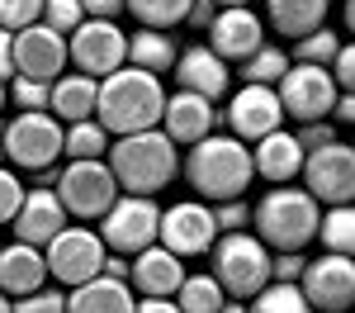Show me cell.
<instances>
[{"mask_svg":"<svg viewBox=\"0 0 355 313\" xmlns=\"http://www.w3.org/2000/svg\"><path fill=\"white\" fill-rule=\"evenodd\" d=\"M303 266H308V256H303V252H270V280L299 285Z\"/></svg>","mask_w":355,"mask_h":313,"instance_id":"41","label":"cell"},{"mask_svg":"<svg viewBox=\"0 0 355 313\" xmlns=\"http://www.w3.org/2000/svg\"><path fill=\"white\" fill-rule=\"evenodd\" d=\"M218 313H246V304H242V299H227V304H223Z\"/></svg>","mask_w":355,"mask_h":313,"instance_id":"48","label":"cell"},{"mask_svg":"<svg viewBox=\"0 0 355 313\" xmlns=\"http://www.w3.org/2000/svg\"><path fill=\"white\" fill-rule=\"evenodd\" d=\"M123 10L137 19V28H162V33H171L175 24H185L190 0H123Z\"/></svg>","mask_w":355,"mask_h":313,"instance_id":"30","label":"cell"},{"mask_svg":"<svg viewBox=\"0 0 355 313\" xmlns=\"http://www.w3.org/2000/svg\"><path fill=\"white\" fill-rule=\"evenodd\" d=\"M275 128H284V110H279L275 85H242V90H232V100H227V133L232 138L251 147V142H261Z\"/></svg>","mask_w":355,"mask_h":313,"instance_id":"15","label":"cell"},{"mask_svg":"<svg viewBox=\"0 0 355 313\" xmlns=\"http://www.w3.org/2000/svg\"><path fill=\"white\" fill-rule=\"evenodd\" d=\"M266 43V24L251 15V10H218L214 24H209V53L223 57V62H246Z\"/></svg>","mask_w":355,"mask_h":313,"instance_id":"19","label":"cell"},{"mask_svg":"<svg viewBox=\"0 0 355 313\" xmlns=\"http://www.w3.org/2000/svg\"><path fill=\"white\" fill-rule=\"evenodd\" d=\"M15 76L28 81H57L62 67H67V38L53 33L48 24H28L15 33Z\"/></svg>","mask_w":355,"mask_h":313,"instance_id":"16","label":"cell"},{"mask_svg":"<svg viewBox=\"0 0 355 313\" xmlns=\"http://www.w3.org/2000/svg\"><path fill=\"white\" fill-rule=\"evenodd\" d=\"M162 105H166L162 76H147L137 67H119L95 90V124L114 138H128V133H142V128H157Z\"/></svg>","mask_w":355,"mask_h":313,"instance_id":"1","label":"cell"},{"mask_svg":"<svg viewBox=\"0 0 355 313\" xmlns=\"http://www.w3.org/2000/svg\"><path fill=\"white\" fill-rule=\"evenodd\" d=\"M133 313H180V309H175V299H137Z\"/></svg>","mask_w":355,"mask_h":313,"instance_id":"47","label":"cell"},{"mask_svg":"<svg viewBox=\"0 0 355 313\" xmlns=\"http://www.w3.org/2000/svg\"><path fill=\"white\" fill-rule=\"evenodd\" d=\"M214 0H190V15H185V24H194V28H209L214 24Z\"/></svg>","mask_w":355,"mask_h":313,"instance_id":"45","label":"cell"},{"mask_svg":"<svg viewBox=\"0 0 355 313\" xmlns=\"http://www.w3.org/2000/svg\"><path fill=\"white\" fill-rule=\"evenodd\" d=\"M38 19H43V0H0V28L5 33H19Z\"/></svg>","mask_w":355,"mask_h":313,"instance_id":"37","label":"cell"},{"mask_svg":"<svg viewBox=\"0 0 355 313\" xmlns=\"http://www.w3.org/2000/svg\"><path fill=\"white\" fill-rule=\"evenodd\" d=\"M0 162H5V138H0Z\"/></svg>","mask_w":355,"mask_h":313,"instance_id":"52","label":"cell"},{"mask_svg":"<svg viewBox=\"0 0 355 313\" xmlns=\"http://www.w3.org/2000/svg\"><path fill=\"white\" fill-rule=\"evenodd\" d=\"M43 266H48V280H57L62 289H76V285L100 276V266H105V242H100V232H90V228H62L53 242L43 247Z\"/></svg>","mask_w":355,"mask_h":313,"instance_id":"10","label":"cell"},{"mask_svg":"<svg viewBox=\"0 0 355 313\" xmlns=\"http://www.w3.org/2000/svg\"><path fill=\"white\" fill-rule=\"evenodd\" d=\"M123 67H137L147 76L171 71L175 67V38L162 33V28H137V33H128V62Z\"/></svg>","mask_w":355,"mask_h":313,"instance_id":"27","label":"cell"},{"mask_svg":"<svg viewBox=\"0 0 355 313\" xmlns=\"http://www.w3.org/2000/svg\"><path fill=\"white\" fill-rule=\"evenodd\" d=\"M299 147L303 152H318V147H327V142H336V124H327V119H318V124H303L299 133Z\"/></svg>","mask_w":355,"mask_h":313,"instance_id":"43","label":"cell"},{"mask_svg":"<svg viewBox=\"0 0 355 313\" xmlns=\"http://www.w3.org/2000/svg\"><path fill=\"white\" fill-rule=\"evenodd\" d=\"M246 313H313V309H308V299H303L299 285L270 280L261 294H251V309Z\"/></svg>","mask_w":355,"mask_h":313,"instance_id":"33","label":"cell"},{"mask_svg":"<svg viewBox=\"0 0 355 313\" xmlns=\"http://www.w3.org/2000/svg\"><path fill=\"white\" fill-rule=\"evenodd\" d=\"M313 242H322V252H331V256H351L355 252V209L351 204H331L327 214L318 219V237Z\"/></svg>","mask_w":355,"mask_h":313,"instance_id":"29","label":"cell"},{"mask_svg":"<svg viewBox=\"0 0 355 313\" xmlns=\"http://www.w3.org/2000/svg\"><path fill=\"white\" fill-rule=\"evenodd\" d=\"M10 48H15V33H5V28H0V81H10V76H15V53H10Z\"/></svg>","mask_w":355,"mask_h":313,"instance_id":"46","label":"cell"},{"mask_svg":"<svg viewBox=\"0 0 355 313\" xmlns=\"http://www.w3.org/2000/svg\"><path fill=\"white\" fill-rule=\"evenodd\" d=\"M67 62H76V71L90 81H105L128 62V33L114 19H81L67 33Z\"/></svg>","mask_w":355,"mask_h":313,"instance_id":"8","label":"cell"},{"mask_svg":"<svg viewBox=\"0 0 355 313\" xmlns=\"http://www.w3.org/2000/svg\"><path fill=\"white\" fill-rule=\"evenodd\" d=\"M209 209H214L218 232H242V228H251V204H246V199H218V204H209Z\"/></svg>","mask_w":355,"mask_h":313,"instance_id":"38","label":"cell"},{"mask_svg":"<svg viewBox=\"0 0 355 313\" xmlns=\"http://www.w3.org/2000/svg\"><path fill=\"white\" fill-rule=\"evenodd\" d=\"M53 195L62 204V214L90 223V219H105L110 214V204L119 199V185H114L105 162H67L53 176Z\"/></svg>","mask_w":355,"mask_h":313,"instance_id":"6","label":"cell"},{"mask_svg":"<svg viewBox=\"0 0 355 313\" xmlns=\"http://www.w3.org/2000/svg\"><path fill=\"white\" fill-rule=\"evenodd\" d=\"M284 71H289V53H284V48H275V43H261V48L242 62L246 85H279Z\"/></svg>","mask_w":355,"mask_h":313,"instance_id":"32","label":"cell"},{"mask_svg":"<svg viewBox=\"0 0 355 313\" xmlns=\"http://www.w3.org/2000/svg\"><path fill=\"white\" fill-rule=\"evenodd\" d=\"M0 110H5V81H0Z\"/></svg>","mask_w":355,"mask_h":313,"instance_id":"51","label":"cell"},{"mask_svg":"<svg viewBox=\"0 0 355 313\" xmlns=\"http://www.w3.org/2000/svg\"><path fill=\"white\" fill-rule=\"evenodd\" d=\"M251 171L270 185H294V176L303 171V147L289 128H275L261 142H251Z\"/></svg>","mask_w":355,"mask_h":313,"instance_id":"22","label":"cell"},{"mask_svg":"<svg viewBox=\"0 0 355 313\" xmlns=\"http://www.w3.org/2000/svg\"><path fill=\"white\" fill-rule=\"evenodd\" d=\"M48 85H53V81L10 76V81H5V100H15V105H19V114H38V110H48Z\"/></svg>","mask_w":355,"mask_h":313,"instance_id":"35","label":"cell"},{"mask_svg":"<svg viewBox=\"0 0 355 313\" xmlns=\"http://www.w3.org/2000/svg\"><path fill=\"white\" fill-rule=\"evenodd\" d=\"M133 289L123 280H105V276L76 285L67 294V313H133Z\"/></svg>","mask_w":355,"mask_h":313,"instance_id":"25","label":"cell"},{"mask_svg":"<svg viewBox=\"0 0 355 313\" xmlns=\"http://www.w3.org/2000/svg\"><path fill=\"white\" fill-rule=\"evenodd\" d=\"M105 167H110L114 185L128 190V195H157L175 180L180 157H175V142L166 138L162 128H142L128 138H114V147L105 152Z\"/></svg>","mask_w":355,"mask_h":313,"instance_id":"2","label":"cell"},{"mask_svg":"<svg viewBox=\"0 0 355 313\" xmlns=\"http://www.w3.org/2000/svg\"><path fill=\"white\" fill-rule=\"evenodd\" d=\"M209 252H214V271L209 276L223 285V294L251 299V294H261L270 285V247L251 228H242V232H218V242Z\"/></svg>","mask_w":355,"mask_h":313,"instance_id":"5","label":"cell"},{"mask_svg":"<svg viewBox=\"0 0 355 313\" xmlns=\"http://www.w3.org/2000/svg\"><path fill=\"white\" fill-rule=\"evenodd\" d=\"M223 304H227V294L214 276H185L180 289H175V309L180 313H218Z\"/></svg>","mask_w":355,"mask_h":313,"instance_id":"31","label":"cell"},{"mask_svg":"<svg viewBox=\"0 0 355 313\" xmlns=\"http://www.w3.org/2000/svg\"><path fill=\"white\" fill-rule=\"evenodd\" d=\"M162 128L166 138L175 142V147H194L199 138H209V133H218V110L204 100V95H190V90H175V95H166L162 105Z\"/></svg>","mask_w":355,"mask_h":313,"instance_id":"17","label":"cell"},{"mask_svg":"<svg viewBox=\"0 0 355 313\" xmlns=\"http://www.w3.org/2000/svg\"><path fill=\"white\" fill-rule=\"evenodd\" d=\"M185 180L194 185L199 199H242L256 180L251 171V147L237 142L232 133H209L190 147L185 157Z\"/></svg>","mask_w":355,"mask_h":313,"instance_id":"3","label":"cell"},{"mask_svg":"<svg viewBox=\"0 0 355 313\" xmlns=\"http://www.w3.org/2000/svg\"><path fill=\"white\" fill-rule=\"evenodd\" d=\"M43 285H48L43 247H28V242L0 247V294L5 299H24L33 289H43Z\"/></svg>","mask_w":355,"mask_h":313,"instance_id":"23","label":"cell"},{"mask_svg":"<svg viewBox=\"0 0 355 313\" xmlns=\"http://www.w3.org/2000/svg\"><path fill=\"white\" fill-rule=\"evenodd\" d=\"M0 313H15V304H10V299H5V294H0Z\"/></svg>","mask_w":355,"mask_h":313,"instance_id":"50","label":"cell"},{"mask_svg":"<svg viewBox=\"0 0 355 313\" xmlns=\"http://www.w3.org/2000/svg\"><path fill=\"white\" fill-rule=\"evenodd\" d=\"M62 152H67V162H105V152H110V133H105L95 119L67 124V128H62Z\"/></svg>","mask_w":355,"mask_h":313,"instance_id":"28","label":"cell"},{"mask_svg":"<svg viewBox=\"0 0 355 313\" xmlns=\"http://www.w3.org/2000/svg\"><path fill=\"white\" fill-rule=\"evenodd\" d=\"M85 19H114V15H123V0H81Z\"/></svg>","mask_w":355,"mask_h":313,"instance_id":"44","label":"cell"},{"mask_svg":"<svg viewBox=\"0 0 355 313\" xmlns=\"http://www.w3.org/2000/svg\"><path fill=\"white\" fill-rule=\"evenodd\" d=\"M95 90L100 81H90L81 71H62L53 85H48V114L57 124H81V119H95Z\"/></svg>","mask_w":355,"mask_h":313,"instance_id":"24","label":"cell"},{"mask_svg":"<svg viewBox=\"0 0 355 313\" xmlns=\"http://www.w3.org/2000/svg\"><path fill=\"white\" fill-rule=\"evenodd\" d=\"M85 19V10H81V0H43V19L38 24H48L53 33H71V28Z\"/></svg>","mask_w":355,"mask_h":313,"instance_id":"36","label":"cell"},{"mask_svg":"<svg viewBox=\"0 0 355 313\" xmlns=\"http://www.w3.org/2000/svg\"><path fill=\"white\" fill-rule=\"evenodd\" d=\"M318 219H322V204L308 190H299V185H270L266 195L251 204L256 237L270 252H303L318 237Z\"/></svg>","mask_w":355,"mask_h":313,"instance_id":"4","label":"cell"},{"mask_svg":"<svg viewBox=\"0 0 355 313\" xmlns=\"http://www.w3.org/2000/svg\"><path fill=\"white\" fill-rule=\"evenodd\" d=\"M275 95H279V110L289 114V119L318 124V119H331V105H336L341 90H336L327 67H303V62H294V67L279 76Z\"/></svg>","mask_w":355,"mask_h":313,"instance_id":"12","label":"cell"},{"mask_svg":"<svg viewBox=\"0 0 355 313\" xmlns=\"http://www.w3.org/2000/svg\"><path fill=\"white\" fill-rule=\"evenodd\" d=\"M0 138H5V162L15 171H48L62 157V124L48 110L15 114L10 124H0Z\"/></svg>","mask_w":355,"mask_h":313,"instance_id":"7","label":"cell"},{"mask_svg":"<svg viewBox=\"0 0 355 313\" xmlns=\"http://www.w3.org/2000/svg\"><path fill=\"white\" fill-rule=\"evenodd\" d=\"M175 81H180V90H190V95H204L209 105H218L223 95H227V62L223 57H214L204 43H194V48H185V53H175Z\"/></svg>","mask_w":355,"mask_h":313,"instance_id":"20","label":"cell"},{"mask_svg":"<svg viewBox=\"0 0 355 313\" xmlns=\"http://www.w3.org/2000/svg\"><path fill=\"white\" fill-rule=\"evenodd\" d=\"M218 242V223H214V209L204 199H180L162 209V223H157V247H166L171 256H204Z\"/></svg>","mask_w":355,"mask_h":313,"instance_id":"13","label":"cell"},{"mask_svg":"<svg viewBox=\"0 0 355 313\" xmlns=\"http://www.w3.org/2000/svg\"><path fill=\"white\" fill-rule=\"evenodd\" d=\"M19 204H24V180L15 176V167L0 162V223H10L19 214Z\"/></svg>","mask_w":355,"mask_h":313,"instance_id":"39","label":"cell"},{"mask_svg":"<svg viewBox=\"0 0 355 313\" xmlns=\"http://www.w3.org/2000/svg\"><path fill=\"white\" fill-rule=\"evenodd\" d=\"M185 261L171 256L166 247H142L137 256H128V289H137L142 299H175V289L185 280Z\"/></svg>","mask_w":355,"mask_h":313,"instance_id":"18","label":"cell"},{"mask_svg":"<svg viewBox=\"0 0 355 313\" xmlns=\"http://www.w3.org/2000/svg\"><path fill=\"white\" fill-rule=\"evenodd\" d=\"M10 228H15V242L48 247L57 232L67 228V214H62V204H57L53 190H24V204H19V214L10 219Z\"/></svg>","mask_w":355,"mask_h":313,"instance_id":"21","label":"cell"},{"mask_svg":"<svg viewBox=\"0 0 355 313\" xmlns=\"http://www.w3.org/2000/svg\"><path fill=\"white\" fill-rule=\"evenodd\" d=\"M327 71H331V81H336V90H351L355 85V48L351 43L336 48V57L327 62Z\"/></svg>","mask_w":355,"mask_h":313,"instance_id":"42","label":"cell"},{"mask_svg":"<svg viewBox=\"0 0 355 313\" xmlns=\"http://www.w3.org/2000/svg\"><path fill=\"white\" fill-rule=\"evenodd\" d=\"M303 190L318 204H351L355 199V147L351 142H327L318 152H303Z\"/></svg>","mask_w":355,"mask_h":313,"instance_id":"11","label":"cell"},{"mask_svg":"<svg viewBox=\"0 0 355 313\" xmlns=\"http://www.w3.org/2000/svg\"><path fill=\"white\" fill-rule=\"evenodd\" d=\"M266 10H270L275 33H284V38L299 43L303 33H313V28L327 24L331 0H266Z\"/></svg>","mask_w":355,"mask_h":313,"instance_id":"26","label":"cell"},{"mask_svg":"<svg viewBox=\"0 0 355 313\" xmlns=\"http://www.w3.org/2000/svg\"><path fill=\"white\" fill-rule=\"evenodd\" d=\"M214 5H223V10H246L251 0H214Z\"/></svg>","mask_w":355,"mask_h":313,"instance_id":"49","label":"cell"},{"mask_svg":"<svg viewBox=\"0 0 355 313\" xmlns=\"http://www.w3.org/2000/svg\"><path fill=\"white\" fill-rule=\"evenodd\" d=\"M15 313H67V294L62 289H33L24 299H15Z\"/></svg>","mask_w":355,"mask_h":313,"instance_id":"40","label":"cell"},{"mask_svg":"<svg viewBox=\"0 0 355 313\" xmlns=\"http://www.w3.org/2000/svg\"><path fill=\"white\" fill-rule=\"evenodd\" d=\"M157 223H162V209L147 195H119L110 214L100 219V242L114 256H137L142 247L157 242Z\"/></svg>","mask_w":355,"mask_h":313,"instance_id":"9","label":"cell"},{"mask_svg":"<svg viewBox=\"0 0 355 313\" xmlns=\"http://www.w3.org/2000/svg\"><path fill=\"white\" fill-rule=\"evenodd\" d=\"M299 289L313 313H346L355 304V261L351 256L322 252L318 261H308L299 276Z\"/></svg>","mask_w":355,"mask_h":313,"instance_id":"14","label":"cell"},{"mask_svg":"<svg viewBox=\"0 0 355 313\" xmlns=\"http://www.w3.org/2000/svg\"><path fill=\"white\" fill-rule=\"evenodd\" d=\"M341 43H346V38H341V33H331V28L322 24V28H313V33H303L299 43L289 48V57H294V62H303V67H327Z\"/></svg>","mask_w":355,"mask_h":313,"instance_id":"34","label":"cell"}]
</instances>
